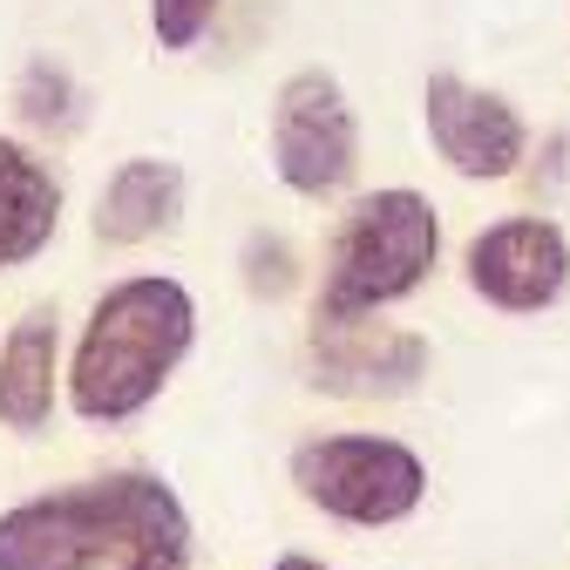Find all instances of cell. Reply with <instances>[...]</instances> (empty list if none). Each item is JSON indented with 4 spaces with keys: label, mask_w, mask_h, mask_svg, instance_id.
<instances>
[{
    "label": "cell",
    "mask_w": 570,
    "mask_h": 570,
    "mask_svg": "<svg viewBox=\"0 0 570 570\" xmlns=\"http://www.w3.org/2000/svg\"><path fill=\"white\" fill-rule=\"evenodd\" d=\"M0 570H197V523L157 469H102L0 510Z\"/></svg>",
    "instance_id": "6da1fadb"
},
{
    "label": "cell",
    "mask_w": 570,
    "mask_h": 570,
    "mask_svg": "<svg viewBox=\"0 0 570 570\" xmlns=\"http://www.w3.org/2000/svg\"><path fill=\"white\" fill-rule=\"evenodd\" d=\"M197 346V293L177 272H122L68 340L61 407L82 428H129L150 414Z\"/></svg>",
    "instance_id": "7a4b0ae2"
},
{
    "label": "cell",
    "mask_w": 570,
    "mask_h": 570,
    "mask_svg": "<svg viewBox=\"0 0 570 570\" xmlns=\"http://www.w3.org/2000/svg\"><path fill=\"white\" fill-rule=\"evenodd\" d=\"M442 265V210L414 184H381L346 197L326 238V272L313 313H387L414 299Z\"/></svg>",
    "instance_id": "3957f363"
},
{
    "label": "cell",
    "mask_w": 570,
    "mask_h": 570,
    "mask_svg": "<svg viewBox=\"0 0 570 570\" xmlns=\"http://www.w3.org/2000/svg\"><path fill=\"white\" fill-rule=\"evenodd\" d=\"M285 482L299 489V503L340 530H401L407 517H421L428 489V455L401 435L381 428H326L306 435L285 455Z\"/></svg>",
    "instance_id": "277c9868"
},
{
    "label": "cell",
    "mask_w": 570,
    "mask_h": 570,
    "mask_svg": "<svg viewBox=\"0 0 570 570\" xmlns=\"http://www.w3.org/2000/svg\"><path fill=\"white\" fill-rule=\"evenodd\" d=\"M272 177L299 204H333L361 177V109L333 68H293L272 89V122H265Z\"/></svg>",
    "instance_id": "5b68a950"
},
{
    "label": "cell",
    "mask_w": 570,
    "mask_h": 570,
    "mask_svg": "<svg viewBox=\"0 0 570 570\" xmlns=\"http://www.w3.org/2000/svg\"><path fill=\"white\" fill-rule=\"evenodd\" d=\"M421 129L442 170L462 184H510L537 150V129L517 109V96L489 89L475 76H455V68H435L421 82Z\"/></svg>",
    "instance_id": "8992f818"
},
{
    "label": "cell",
    "mask_w": 570,
    "mask_h": 570,
    "mask_svg": "<svg viewBox=\"0 0 570 570\" xmlns=\"http://www.w3.org/2000/svg\"><path fill=\"white\" fill-rule=\"evenodd\" d=\"M462 285L489 313H550L570 293V232L543 210H503L462 245Z\"/></svg>",
    "instance_id": "52a82bcc"
},
{
    "label": "cell",
    "mask_w": 570,
    "mask_h": 570,
    "mask_svg": "<svg viewBox=\"0 0 570 570\" xmlns=\"http://www.w3.org/2000/svg\"><path fill=\"white\" fill-rule=\"evenodd\" d=\"M428 346L414 326H387L381 313H313L306 326V374L340 401H401L428 381Z\"/></svg>",
    "instance_id": "ba28073f"
},
{
    "label": "cell",
    "mask_w": 570,
    "mask_h": 570,
    "mask_svg": "<svg viewBox=\"0 0 570 570\" xmlns=\"http://www.w3.org/2000/svg\"><path fill=\"white\" fill-rule=\"evenodd\" d=\"M190 210V170L177 157H157V150H136L122 157L102 184H96V204H89V232L96 245L109 252H136V245H157L184 225Z\"/></svg>",
    "instance_id": "9c48e42d"
},
{
    "label": "cell",
    "mask_w": 570,
    "mask_h": 570,
    "mask_svg": "<svg viewBox=\"0 0 570 570\" xmlns=\"http://www.w3.org/2000/svg\"><path fill=\"white\" fill-rule=\"evenodd\" d=\"M61 374H68V333L61 306L41 299L0 333V428L21 442L48 435L61 407Z\"/></svg>",
    "instance_id": "30bf717a"
},
{
    "label": "cell",
    "mask_w": 570,
    "mask_h": 570,
    "mask_svg": "<svg viewBox=\"0 0 570 570\" xmlns=\"http://www.w3.org/2000/svg\"><path fill=\"white\" fill-rule=\"evenodd\" d=\"M61 210H68L61 170L35 150L28 136L0 129V278L35 265L61 238Z\"/></svg>",
    "instance_id": "8fae6325"
},
{
    "label": "cell",
    "mask_w": 570,
    "mask_h": 570,
    "mask_svg": "<svg viewBox=\"0 0 570 570\" xmlns=\"http://www.w3.org/2000/svg\"><path fill=\"white\" fill-rule=\"evenodd\" d=\"M14 116L41 136H61L82 122V82L61 55H28L21 76H14Z\"/></svg>",
    "instance_id": "7c38bea8"
},
{
    "label": "cell",
    "mask_w": 570,
    "mask_h": 570,
    "mask_svg": "<svg viewBox=\"0 0 570 570\" xmlns=\"http://www.w3.org/2000/svg\"><path fill=\"white\" fill-rule=\"evenodd\" d=\"M238 278H245V293L258 306H278V299H293L299 293V252L293 238H278V232H252L245 252H238Z\"/></svg>",
    "instance_id": "4fadbf2b"
},
{
    "label": "cell",
    "mask_w": 570,
    "mask_h": 570,
    "mask_svg": "<svg viewBox=\"0 0 570 570\" xmlns=\"http://www.w3.org/2000/svg\"><path fill=\"white\" fill-rule=\"evenodd\" d=\"M225 0H142V21H150L157 55H197L218 28Z\"/></svg>",
    "instance_id": "5bb4252c"
},
{
    "label": "cell",
    "mask_w": 570,
    "mask_h": 570,
    "mask_svg": "<svg viewBox=\"0 0 570 570\" xmlns=\"http://www.w3.org/2000/svg\"><path fill=\"white\" fill-rule=\"evenodd\" d=\"M272 570H333L326 557H313V550H278L272 557Z\"/></svg>",
    "instance_id": "9a60e30c"
}]
</instances>
